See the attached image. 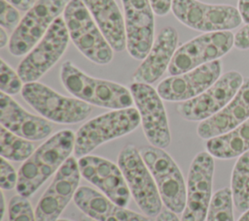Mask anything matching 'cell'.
<instances>
[{"label": "cell", "mask_w": 249, "mask_h": 221, "mask_svg": "<svg viewBox=\"0 0 249 221\" xmlns=\"http://www.w3.org/2000/svg\"><path fill=\"white\" fill-rule=\"evenodd\" d=\"M75 140L76 134L65 129L44 142L19 168L16 187L18 194L31 197L74 152Z\"/></svg>", "instance_id": "1"}, {"label": "cell", "mask_w": 249, "mask_h": 221, "mask_svg": "<svg viewBox=\"0 0 249 221\" xmlns=\"http://www.w3.org/2000/svg\"><path fill=\"white\" fill-rule=\"evenodd\" d=\"M60 79L70 94L89 105L121 110L130 108L134 103L130 90L124 85L92 78L71 61H65L61 65Z\"/></svg>", "instance_id": "2"}, {"label": "cell", "mask_w": 249, "mask_h": 221, "mask_svg": "<svg viewBox=\"0 0 249 221\" xmlns=\"http://www.w3.org/2000/svg\"><path fill=\"white\" fill-rule=\"evenodd\" d=\"M135 108L113 110L84 123L76 133L74 157L89 155L99 145L134 131L140 124Z\"/></svg>", "instance_id": "3"}, {"label": "cell", "mask_w": 249, "mask_h": 221, "mask_svg": "<svg viewBox=\"0 0 249 221\" xmlns=\"http://www.w3.org/2000/svg\"><path fill=\"white\" fill-rule=\"evenodd\" d=\"M63 18L71 41L84 56L98 65L112 61L114 49L82 0H69Z\"/></svg>", "instance_id": "4"}, {"label": "cell", "mask_w": 249, "mask_h": 221, "mask_svg": "<svg viewBox=\"0 0 249 221\" xmlns=\"http://www.w3.org/2000/svg\"><path fill=\"white\" fill-rule=\"evenodd\" d=\"M118 166L139 208L145 215L157 217L162 209V201L139 149L130 143L124 146L118 156Z\"/></svg>", "instance_id": "5"}, {"label": "cell", "mask_w": 249, "mask_h": 221, "mask_svg": "<svg viewBox=\"0 0 249 221\" xmlns=\"http://www.w3.org/2000/svg\"><path fill=\"white\" fill-rule=\"evenodd\" d=\"M21 96L44 118L59 124H75L85 120L91 112L89 104L63 96L41 82L24 83Z\"/></svg>", "instance_id": "6"}, {"label": "cell", "mask_w": 249, "mask_h": 221, "mask_svg": "<svg viewBox=\"0 0 249 221\" xmlns=\"http://www.w3.org/2000/svg\"><path fill=\"white\" fill-rule=\"evenodd\" d=\"M139 151L155 179L165 207L175 213H182L186 206L187 187L173 158L163 148L154 145L143 146Z\"/></svg>", "instance_id": "7"}, {"label": "cell", "mask_w": 249, "mask_h": 221, "mask_svg": "<svg viewBox=\"0 0 249 221\" xmlns=\"http://www.w3.org/2000/svg\"><path fill=\"white\" fill-rule=\"evenodd\" d=\"M171 11L184 25L205 33L230 31L242 22L238 9L231 5L206 4L197 0H172Z\"/></svg>", "instance_id": "8"}, {"label": "cell", "mask_w": 249, "mask_h": 221, "mask_svg": "<svg viewBox=\"0 0 249 221\" xmlns=\"http://www.w3.org/2000/svg\"><path fill=\"white\" fill-rule=\"evenodd\" d=\"M68 2L69 0H37L13 31L8 45L10 52L15 56L27 54L64 12Z\"/></svg>", "instance_id": "9"}, {"label": "cell", "mask_w": 249, "mask_h": 221, "mask_svg": "<svg viewBox=\"0 0 249 221\" xmlns=\"http://www.w3.org/2000/svg\"><path fill=\"white\" fill-rule=\"evenodd\" d=\"M69 33L64 18L58 16L41 41L26 54L18 66V74L24 83L37 81L63 55Z\"/></svg>", "instance_id": "10"}, {"label": "cell", "mask_w": 249, "mask_h": 221, "mask_svg": "<svg viewBox=\"0 0 249 221\" xmlns=\"http://www.w3.org/2000/svg\"><path fill=\"white\" fill-rule=\"evenodd\" d=\"M234 35L231 31L208 32L199 35L176 49L168 73L176 76L205 63L218 60L233 47Z\"/></svg>", "instance_id": "11"}, {"label": "cell", "mask_w": 249, "mask_h": 221, "mask_svg": "<svg viewBox=\"0 0 249 221\" xmlns=\"http://www.w3.org/2000/svg\"><path fill=\"white\" fill-rule=\"evenodd\" d=\"M133 102L140 114L141 125L149 142L166 148L171 142L168 119L162 99L151 84L132 82L129 86Z\"/></svg>", "instance_id": "12"}, {"label": "cell", "mask_w": 249, "mask_h": 221, "mask_svg": "<svg viewBox=\"0 0 249 221\" xmlns=\"http://www.w3.org/2000/svg\"><path fill=\"white\" fill-rule=\"evenodd\" d=\"M243 80L240 73L236 71L227 72L198 96L180 102L176 107V111L185 120L203 121L220 111L231 102Z\"/></svg>", "instance_id": "13"}, {"label": "cell", "mask_w": 249, "mask_h": 221, "mask_svg": "<svg viewBox=\"0 0 249 221\" xmlns=\"http://www.w3.org/2000/svg\"><path fill=\"white\" fill-rule=\"evenodd\" d=\"M214 159L207 151L193 159L187 179L186 206L181 221H204L212 199Z\"/></svg>", "instance_id": "14"}, {"label": "cell", "mask_w": 249, "mask_h": 221, "mask_svg": "<svg viewBox=\"0 0 249 221\" xmlns=\"http://www.w3.org/2000/svg\"><path fill=\"white\" fill-rule=\"evenodd\" d=\"M81 173L76 157L70 156L57 170L47 190L40 198L36 208L37 221H57L66 205L74 198Z\"/></svg>", "instance_id": "15"}, {"label": "cell", "mask_w": 249, "mask_h": 221, "mask_svg": "<svg viewBox=\"0 0 249 221\" xmlns=\"http://www.w3.org/2000/svg\"><path fill=\"white\" fill-rule=\"evenodd\" d=\"M121 1L124 12L126 49L134 59L143 60L155 42V12L149 0Z\"/></svg>", "instance_id": "16"}, {"label": "cell", "mask_w": 249, "mask_h": 221, "mask_svg": "<svg viewBox=\"0 0 249 221\" xmlns=\"http://www.w3.org/2000/svg\"><path fill=\"white\" fill-rule=\"evenodd\" d=\"M221 61L214 60L184 74L164 79L158 84L157 91L162 100L185 102L209 88L221 77Z\"/></svg>", "instance_id": "17"}, {"label": "cell", "mask_w": 249, "mask_h": 221, "mask_svg": "<svg viewBox=\"0 0 249 221\" xmlns=\"http://www.w3.org/2000/svg\"><path fill=\"white\" fill-rule=\"evenodd\" d=\"M78 166L81 175L107 198L124 207L128 205L131 194L119 166L95 155L79 158Z\"/></svg>", "instance_id": "18"}, {"label": "cell", "mask_w": 249, "mask_h": 221, "mask_svg": "<svg viewBox=\"0 0 249 221\" xmlns=\"http://www.w3.org/2000/svg\"><path fill=\"white\" fill-rule=\"evenodd\" d=\"M0 123L12 133L28 141L48 138L52 131L51 122L25 110L10 95L0 93Z\"/></svg>", "instance_id": "19"}, {"label": "cell", "mask_w": 249, "mask_h": 221, "mask_svg": "<svg viewBox=\"0 0 249 221\" xmlns=\"http://www.w3.org/2000/svg\"><path fill=\"white\" fill-rule=\"evenodd\" d=\"M249 118V78L245 79L235 96L220 111L200 121L196 133L200 139L209 140L226 134Z\"/></svg>", "instance_id": "20"}, {"label": "cell", "mask_w": 249, "mask_h": 221, "mask_svg": "<svg viewBox=\"0 0 249 221\" xmlns=\"http://www.w3.org/2000/svg\"><path fill=\"white\" fill-rule=\"evenodd\" d=\"M178 44L177 30L172 26L163 27L158 34L148 55L132 75L133 82L152 84L168 69Z\"/></svg>", "instance_id": "21"}, {"label": "cell", "mask_w": 249, "mask_h": 221, "mask_svg": "<svg viewBox=\"0 0 249 221\" xmlns=\"http://www.w3.org/2000/svg\"><path fill=\"white\" fill-rule=\"evenodd\" d=\"M73 200L78 208L95 221H151L149 216L117 205L89 186L79 187Z\"/></svg>", "instance_id": "22"}, {"label": "cell", "mask_w": 249, "mask_h": 221, "mask_svg": "<svg viewBox=\"0 0 249 221\" xmlns=\"http://www.w3.org/2000/svg\"><path fill=\"white\" fill-rule=\"evenodd\" d=\"M103 36L116 51L126 47L125 26L115 0H82Z\"/></svg>", "instance_id": "23"}, {"label": "cell", "mask_w": 249, "mask_h": 221, "mask_svg": "<svg viewBox=\"0 0 249 221\" xmlns=\"http://www.w3.org/2000/svg\"><path fill=\"white\" fill-rule=\"evenodd\" d=\"M206 150L218 159H231L249 150V118L233 130L207 140Z\"/></svg>", "instance_id": "24"}, {"label": "cell", "mask_w": 249, "mask_h": 221, "mask_svg": "<svg viewBox=\"0 0 249 221\" xmlns=\"http://www.w3.org/2000/svg\"><path fill=\"white\" fill-rule=\"evenodd\" d=\"M231 190L233 205L238 211L249 208V150L239 156L231 173Z\"/></svg>", "instance_id": "25"}, {"label": "cell", "mask_w": 249, "mask_h": 221, "mask_svg": "<svg viewBox=\"0 0 249 221\" xmlns=\"http://www.w3.org/2000/svg\"><path fill=\"white\" fill-rule=\"evenodd\" d=\"M0 146L1 157L14 162H23L35 151L31 141L17 136L3 126L0 128Z\"/></svg>", "instance_id": "26"}, {"label": "cell", "mask_w": 249, "mask_h": 221, "mask_svg": "<svg viewBox=\"0 0 249 221\" xmlns=\"http://www.w3.org/2000/svg\"><path fill=\"white\" fill-rule=\"evenodd\" d=\"M232 205L231 188L225 187L216 191L211 199L206 221H233Z\"/></svg>", "instance_id": "27"}, {"label": "cell", "mask_w": 249, "mask_h": 221, "mask_svg": "<svg viewBox=\"0 0 249 221\" xmlns=\"http://www.w3.org/2000/svg\"><path fill=\"white\" fill-rule=\"evenodd\" d=\"M22 80L18 74L5 60L0 61V89L1 92L8 95H16L21 92Z\"/></svg>", "instance_id": "28"}, {"label": "cell", "mask_w": 249, "mask_h": 221, "mask_svg": "<svg viewBox=\"0 0 249 221\" xmlns=\"http://www.w3.org/2000/svg\"><path fill=\"white\" fill-rule=\"evenodd\" d=\"M8 212L9 221H37L29 201L20 195H16L10 200Z\"/></svg>", "instance_id": "29"}, {"label": "cell", "mask_w": 249, "mask_h": 221, "mask_svg": "<svg viewBox=\"0 0 249 221\" xmlns=\"http://www.w3.org/2000/svg\"><path fill=\"white\" fill-rule=\"evenodd\" d=\"M0 24L1 27L7 30H15L20 22V16L16 7L7 2L6 0H0Z\"/></svg>", "instance_id": "30"}, {"label": "cell", "mask_w": 249, "mask_h": 221, "mask_svg": "<svg viewBox=\"0 0 249 221\" xmlns=\"http://www.w3.org/2000/svg\"><path fill=\"white\" fill-rule=\"evenodd\" d=\"M18 175L7 159L1 157L0 187L2 190H12L17 187Z\"/></svg>", "instance_id": "31"}, {"label": "cell", "mask_w": 249, "mask_h": 221, "mask_svg": "<svg viewBox=\"0 0 249 221\" xmlns=\"http://www.w3.org/2000/svg\"><path fill=\"white\" fill-rule=\"evenodd\" d=\"M233 46L238 49L249 48V23L241 27L234 35Z\"/></svg>", "instance_id": "32"}, {"label": "cell", "mask_w": 249, "mask_h": 221, "mask_svg": "<svg viewBox=\"0 0 249 221\" xmlns=\"http://www.w3.org/2000/svg\"><path fill=\"white\" fill-rule=\"evenodd\" d=\"M151 6L158 16H165L171 10L172 0H149Z\"/></svg>", "instance_id": "33"}, {"label": "cell", "mask_w": 249, "mask_h": 221, "mask_svg": "<svg viewBox=\"0 0 249 221\" xmlns=\"http://www.w3.org/2000/svg\"><path fill=\"white\" fill-rule=\"evenodd\" d=\"M176 214L168 208H163L156 217V221H181Z\"/></svg>", "instance_id": "34"}, {"label": "cell", "mask_w": 249, "mask_h": 221, "mask_svg": "<svg viewBox=\"0 0 249 221\" xmlns=\"http://www.w3.org/2000/svg\"><path fill=\"white\" fill-rule=\"evenodd\" d=\"M10 4H12L14 7H16L18 10L25 12L28 11L35 3L34 0H6Z\"/></svg>", "instance_id": "35"}, {"label": "cell", "mask_w": 249, "mask_h": 221, "mask_svg": "<svg viewBox=\"0 0 249 221\" xmlns=\"http://www.w3.org/2000/svg\"><path fill=\"white\" fill-rule=\"evenodd\" d=\"M238 11L242 20L249 23V0H238Z\"/></svg>", "instance_id": "36"}, {"label": "cell", "mask_w": 249, "mask_h": 221, "mask_svg": "<svg viewBox=\"0 0 249 221\" xmlns=\"http://www.w3.org/2000/svg\"><path fill=\"white\" fill-rule=\"evenodd\" d=\"M8 34L5 30V28L1 27L0 28V47L3 48L6 47V45L8 44Z\"/></svg>", "instance_id": "37"}, {"label": "cell", "mask_w": 249, "mask_h": 221, "mask_svg": "<svg viewBox=\"0 0 249 221\" xmlns=\"http://www.w3.org/2000/svg\"><path fill=\"white\" fill-rule=\"evenodd\" d=\"M237 221H249V208L246 211H244V213L239 217Z\"/></svg>", "instance_id": "38"}, {"label": "cell", "mask_w": 249, "mask_h": 221, "mask_svg": "<svg viewBox=\"0 0 249 221\" xmlns=\"http://www.w3.org/2000/svg\"><path fill=\"white\" fill-rule=\"evenodd\" d=\"M1 220L3 219V216H4V209H5V204H4V195H3V192H1Z\"/></svg>", "instance_id": "39"}, {"label": "cell", "mask_w": 249, "mask_h": 221, "mask_svg": "<svg viewBox=\"0 0 249 221\" xmlns=\"http://www.w3.org/2000/svg\"><path fill=\"white\" fill-rule=\"evenodd\" d=\"M80 221H95V220H93V219H91L90 217H89V216H84V217H82L81 219H80Z\"/></svg>", "instance_id": "40"}, {"label": "cell", "mask_w": 249, "mask_h": 221, "mask_svg": "<svg viewBox=\"0 0 249 221\" xmlns=\"http://www.w3.org/2000/svg\"><path fill=\"white\" fill-rule=\"evenodd\" d=\"M57 221H71V220H68V219H58Z\"/></svg>", "instance_id": "41"}]
</instances>
